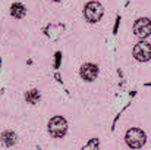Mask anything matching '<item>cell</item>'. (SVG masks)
<instances>
[{"label":"cell","mask_w":151,"mask_h":150,"mask_svg":"<svg viewBox=\"0 0 151 150\" xmlns=\"http://www.w3.org/2000/svg\"><path fill=\"white\" fill-rule=\"evenodd\" d=\"M126 143L129 147H134V149H139L144 146L145 143V134L139 130V128H132L126 133V137H125Z\"/></svg>","instance_id":"obj_1"},{"label":"cell","mask_w":151,"mask_h":150,"mask_svg":"<svg viewBox=\"0 0 151 150\" xmlns=\"http://www.w3.org/2000/svg\"><path fill=\"white\" fill-rule=\"evenodd\" d=\"M134 56L137 60L139 62H147L151 59V44L142 41V43H138L135 47H134Z\"/></svg>","instance_id":"obj_5"},{"label":"cell","mask_w":151,"mask_h":150,"mask_svg":"<svg viewBox=\"0 0 151 150\" xmlns=\"http://www.w3.org/2000/svg\"><path fill=\"white\" fill-rule=\"evenodd\" d=\"M84 16L90 22L100 21L101 16H103V6H101L99 1H90V3H87V6L84 9Z\"/></svg>","instance_id":"obj_3"},{"label":"cell","mask_w":151,"mask_h":150,"mask_svg":"<svg viewBox=\"0 0 151 150\" xmlns=\"http://www.w3.org/2000/svg\"><path fill=\"white\" fill-rule=\"evenodd\" d=\"M25 99H27L28 103L35 104V103L40 100V93H38V90H29V91L25 94Z\"/></svg>","instance_id":"obj_9"},{"label":"cell","mask_w":151,"mask_h":150,"mask_svg":"<svg viewBox=\"0 0 151 150\" xmlns=\"http://www.w3.org/2000/svg\"><path fill=\"white\" fill-rule=\"evenodd\" d=\"M66 130H68V124H66V119L62 118V116H54L51 118L50 122H49V131L53 137H63L66 134Z\"/></svg>","instance_id":"obj_2"},{"label":"cell","mask_w":151,"mask_h":150,"mask_svg":"<svg viewBox=\"0 0 151 150\" xmlns=\"http://www.w3.org/2000/svg\"><path fill=\"white\" fill-rule=\"evenodd\" d=\"M54 1H62V0H54Z\"/></svg>","instance_id":"obj_10"},{"label":"cell","mask_w":151,"mask_h":150,"mask_svg":"<svg viewBox=\"0 0 151 150\" xmlns=\"http://www.w3.org/2000/svg\"><path fill=\"white\" fill-rule=\"evenodd\" d=\"M134 33L139 38H145L151 34V21L148 18H141L134 24Z\"/></svg>","instance_id":"obj_4"},{"label":"cell","mask_w":151,"mask_h":150,"mask_svg":"<svg viewBox=\"0 0 151 150\" xmlns=\"http://www.w3.org/2000/svg\"><path fill=\"white\" fill-rule=\"evenodd\" d=\"M1 141L6 144V146H13L15 141H16V136L12 133V131H6L1 134Z\"/></svg>","instance_id":"obj_8"},{"label":"cell","mask_w":151,"mask_h":150,"mask_svg":"<svg viewBox=\"0 0 151 150\" xmlns=\"http://www.w3.org/2000/svg\"><path fill=\"white\" fill-rule=\"evenodd\" d=\"M99 75V68L94 63H85L81 68V77L85 81H94Z\"/></svg>","instance_id":"obj_6"},{"label":"cell","mask_w":151,"mask_h":150,"mask_svg":"<svg viewBox=\"0 0 151 150\" xmlns=\"http://www.w3.org/2000/svg\"><path fill=\"white\" fill-rule=\"evenodd\" d=\"M25 12H27V9H25V6L21 4V3H15V4L12 6V9H10V13H12V16H15V18H22V16L25 15Z\"/></svg>","instance_id":"obj_7"}]
</instances>
